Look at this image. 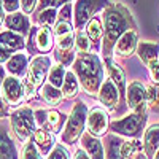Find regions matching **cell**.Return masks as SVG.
Segmentation results:
<instances>
[{
  "label": "cell",
  "mask_w": 159,
  "mask_h": 159,
  "mask_svg": "<svg viewBox=\"0 0 159 159\" xmlns=\"http://www.w3.org/2000/svg\"><path fill=\"white\" fill-rule=\"evenodd\" d=\"M102 25H103V38H102V56L113 57V48L123 34L130 29L137 30V24L134 16L127 7L123 3H110L102 11Z\"/></svg>",
  "instance_id": "6da1fadb"
},
{
  "label": "cell",
  "mask_w": 159,
  "mask_h": 159,
  "mask_svg": "<svg viewBox=\"0 0 159 159\" xmlns=\"http://www.w3.org/2000/svg\"><path fill=\"white\" fill-rule=\"evenodd\" d=\"M72 70L76 75L80 86L89 97H97V92L105 80L103 62L96 52H81L76 54Z\"/></svg>",
  "instance_id": "7a4b0ae2"
},
{
  "label": "cell",
  "mask_w": 159,
  "mask_h": 159,
  "mask_svg": "<svg viewBox=\"0 0 159 159\" xmlns=\"http://www.w3.org/2000/svg\"><path fill=\"white\" fill-rule=\"evenodd\" d=\"M88 105L83 100L75 102V105L70 110V115L67 116V123H65L62 132H61V143L65 147H73L80 142L86 132V118H88Z\"/></svg>",
  "instance_id": "3957f363"
},
{
  "label": "cell",
  "mask_w": 159,
  "mask_h": 159,
  "mask_svg": "<svg viewBox=\"0 0 159 159\" xmlns=\"http://www.w3.org/2000/svg\"><path fill=\"white\" fill-rule=\"evenodd\" d=\"M147 113H135L130 111L129 115L110 121V132L116 134L119 137H127V139H140L143 135L145 126H147Z\"/></svg>",
  "instance_id": "277c9868"
},
{
  "label": "cell",
  "mask_w": 159,
  "mask_h": 159,
  "mask_svg": "<svg viewBox=\"0 0 159 159\" xmlns=\"http://www.w3.org/2000/svg\"><path fill=\"white\" fill-rule=\"evenodd\" d=\"M10 126L15 137L21 143H27L37 129L34 110L30 107H18L10 115Z\"/></svg>",
  "instance_id": "5b68a950"
},
{
  "label": "cell",
  "mask_w": 159,
  "mask_h": 159,
  "mask_svg": "<svg viewBox=\"0 0 159 159\" xmlns=\"http://www.w3.org/2000/svg\"><path fill=\"white\" fill-rule=\"evenodd\" d=\"M110 5L108 0H75L73 3V27L75 30L84 29V25L97 13L103 11Z\"/></svg>",
  "instance_id": "8992f818"
},
{
  "label": "cell",
  "mask_w": 159,
  "mask_h": 159,
  "mask_svg": "<svg viewBox=\"0 0 159 159\" xmlns=\"http://www.w3.org/2000/svg\"><path fill=\"white\" fill-rule=\"evenodd\" d=\"M25 49L29 51V54H34L35 51H38L40 54H49L54 49L52 29L46 25H32L25 42Z\"/></svg>",
  "instance_id": "52a82bcc"
},
{
  "label": "cell",
  "mask_w": 159,
  "mask_h": 159,
  "mask_svg": "<svg viewBox=\"0 0 159 159\" xmlns=\"http://www.w3.org/2000/svg\"><path fill=\"white\" fill-rule=\"evenodd\" d=\"M51 57L48 54H38L34 56L29 62V69H27V75L25 78L38 89L45 84V81L48 80V73L51 70Z\"/></svg>",
  "instance_id": "ba28073f"
},
{
  "label": "cell",
  "mask_w": 159,
  "mask_h": 159,
  "mask_svg": "<svg viewBox=\"0 0 159 159\" xmlns=\"http://www.w3.org/2000/svg\"><path fill=\"white\" fill-rule=\"evenodd\" d=\"M126 107L135 113H147L148 110V91L140 81H132L126 88Z\"/></svg>",
  "instance_id": "9c48e42d"
},
{
  "label": "cell",
  "mask_w": 159,
  "mask_h": 159,
  "mask_svg": "<svg viewBox=\"0 0 159 159\" xmlns=\"http://www.w3.org/2000/svg\"><path fill=\"white\" fill-rule=\"evenodd\" d=\"M34 116H35V121H37V126L42 127L51 134H59L62 132L65 123H67V115H64L54 108L51 110H35L34 111Z\"/></svg>",
  "instance_id": "30bf717a"
},
{
  "label": "cell",
  "mask_w": 159,
  "mask_h": 159,
  "mask_svg": "<svg viewBox=\"0 0 159 159\" xmlns=\"http://www.w3.org/2000/svg\"><path fill=\"white\" fill-rule=\"evenodd\" d=\"M110 130V116L108 111L102 107H94L88 111L86 118V132L97 139L105 137Z\"/></svg>",
  "instance_id": "8fae6325"
},
{
  "label": "cell",
  "mask_w": 159,
  "mask_h": 159,
  "mask_svg": "<svg viewBox=\"0 0 159 159\" xmlns=\"http://www.w3.org/2000/svg\"><path fill=\"white\" fill-rule=\"evenodd\" d=\"M2 97L10 107H21L24 102V88H22V80L16 76H7L2 84Z\"/></svg>",
  "instance_id": "7c38bea8"
},
{
  "label": "cell",
  "mask_w": 159,
  "mask_h": 159,
  "mask_svg": "<svg viewBox=\"0 0 159 159\" xmlns=\"http://www.w3.org/2000/svg\"><path fill=\"white\" fill-rule=\"evenodd\" d=\"M137 45H139V34L135 29H130L119 37L113 48V56L116 59H127L135 54Z\"/></svg>",
  "instance_id": "4fadbf2b"
},
{
  "label": "cell",
  "mask_w": 159,
  "mask_h": 159,
  "mask_svg": "<svg viewBox=\"0 0 159 159\" xmlns=\"http://www.w3.org/2000/svg\"><path fill=\"white\" fill-rule=\"evenodd\" d=\"M97 99L107 111H115L116 105H119V91L110 78L103 80V83L97 92Z\"/></svg>",
  "instance_id": "5bb4252c"
},
{
  "label": "cell",
  "mask_w": 159,
  "mask_h": 159,
  "mask_svg": "<svg viewBox=\"0 0 159 159\" xmlns=\"http://www.w3.org/2000/svg\"><path fill=\"white\" fill-rule=\"evenodd\" d=\"M103 67L108 72V78L116 84L119 91V102L126 100V73L113 57H103Z\"/></svg>",
  "instance_id": "9a60e30c"
},
{
  "label": "cell",
  "mask_w": 159,
  "mask_h": 159,
  "mask_svg": "<svg viewBox=\"0 0 159 159\" xmlns=\"http://www.w3.org/2000/svg\"><path fill=\"white\" fill-rule=\"evenodd\" d=\"M3 24H5L7 30L19 34L24 38L29 37V32H30V27H32L27 15H24L22 11H16V13H10V15H7Z\"/></svg>",
  "instance_id": "2e32d148"
},
{
  "label": "cell",
  "mask_w": 159,
  "mask_h": 159,
  "mask_svg": "<svg viewBox=\"0 0 159 159\" xmlns=\"http://www.w3.org/2000/svg\"><path fill=\"white\" fill-rule=\"evenodd\" d=\"M5 69L11 76H16L19 80L25 78L27 75V69H29V56L24 54V52H16V54H11V57L7 61Z\"/></svg>",
  "instance_id": "e0dca14e"
},
{
  "label": "cell",
  "mask_w": 159,
  "mask_h": 159,
  "mask_svg": "<svg viewBox=\"0 0 159 159\" xmlns=\"http://www.w3.org/2000/svg\"><path fill=\"white\" fill-rule=\"evenodd\" d=\"M34 142V145L37 147L38 153L42 154V156H48L49 151L54 148V143H56V135L54 134H51V132L42 129V127H38L35 129L34 132V135L30 139Z\"/></svg>",
  "instance_id": "ac0fdd59"
},
{
  "label": "cell",
  "mask_w": 159,
  "mask_h": 159,
  "mask_svg": "<svg viewBox=\"0 0 159 159\" xmlns=\"http://www.w3.org/2000/svg\"><path fill=\"white\" fill-rule=\"evenodd\" d=\"M143 154L147 156V159H153L156 151L159 150V123L151 124L143 134Z\"/></svg>",
  "instance_id": "d6986e66"
},
{
  "label": "cell",
  "mask_w": 159,
  "mask_h": 159,
  "mask_svg": "<svg viewBox=\"0 0 159 159\" xmlns=\"http://www.w3.org/2000/svg\"><path fill=\"white\" fill-rule=\"evenodd\" d=\"M0 159H19L16 143L2 123H0Z\"/></svg>",
  "instance_id": "ffe728a7"
},
{
  "label": "cell",
  "mask_w": 159,
  "mask_h": 159,
  "mask_svg": "<svg viewBox=\"0 0 159 159\" xmlns=\"http://www.w3.org/2000/svg\"><path fill=\"white\" fill-rule=\"evenodd\" d=\"M80 140H81V148H84V151L89 154L91 159H105L103 143L97 137L91 135L89 132H84Z\"/></svg>",
  "instance_id": "44dd1931"
},
{
  "label": "cell",
  "mask_w": 159,
  "mask_h": 159,
  "mask_svg": "<svg viewBox=\"0 0 159 159\" xmlns=\"http://www.w3.org/2000/svg\"><path fill=\"white\" fill-rule=\"evenodd\" d=\"M0 46L11 52L22 51L25 49V38L11 30H3V32H0Z\"/></svg>",
  "instance_id": "7402d4cb"
},
{
  "label": "cell",
  "mask_w": 159,
  "mask_h": 159,
  "mask_svg": "<svg viewBox=\"0 0 159 159\" xmlns=\"http://www.w3.org/2000/svg\"><path fill=\"white\" fill-rule=\"evenodd\" d=\"M135 52H137L139 59L145 65H148V64L159 59V43H156V42H139Z\"/></svg>",
  "instance_id": "603a6c76"
},
{
  "label": "cell",
  "mask_w": 159,
  "mask_h": 159,
  "mask_svg": "<svg viewBox=\"0 0 159 159\" xmlns=\"http://www.w3.org/2000/svg\"><path fill=\"white\" fill-rule=\"evenodd\" d=\"M121 143L123 139L116 134H107L105 135V159H124L121 154Z\"/></svg>",
  "instance_id": "cb8c5ba5"
},
{
  "label": "cell",
  "mask_w": 159,
  "mask_h": 159,
  "mask_svg": "<svg viewBox=\"0 0 159 159\" xmlns=\"http://www.w3.org/2000/svg\"><path fill=\"white\" fill-rule=\"evenodd\" d=\"M40 97H42V100L46 105H49V107H56V105H59L64 99L62 91L59 88H54L49 83H45L40 88Z\"/></svg>",
  "instance_id": "d4e9b609"
},
{
  "label": "cell",
  "mask_w": 159,
  "mask_h": 159,
  "mask_svg": "<svg viewBox=\"0 0 159 159\" xmlns=\"http://www.w3.org/2000/svg\"><path fill=\"white\" fill-rule=\"evenodd\" d=\"M84 32L89 37L91 43L94 46H99L102 43V38H103V25H102V19L100 18H92L86 25H84Z\"/></svg>",
  "instance_id": "484cf974"
},
{
  "label": "cell",
  "mask_w": 159,
  "mask_h": 159,
  "mask_svg": "<svg viewBox=\"0 0 159 159\" xmlns=\"http://www.w3.org/2000/svg\"><path fill=\"white\" fill-rule=\"evenodd\" d=\"M61 91H62L64 99H67V100L75 99V97L78 96V92H80V81H78L76 75L73 73V70H67Z\"/></svg>",
  "instance_id": "4316f807"
},
{
  "label": "cell",
  "mask_w": 159,
  "mask_h": 159,
  "mask_svg": "<svg viewBox=\"0 0 159 159\" xmlns=\"http://www.w3.org/2000/svg\"><path fill=\"white\" fill-rule=\"evenodd\" d=\"M35 22L38 25H46V27H54L57 22V8H45L42 11H37Z\"/></svg>",
  "instance_id": "83f0119b"
},
{
  "label": "cell",
  "mask_w": 159,
  "mask_h": 159,
  "mask_svg": "<svg viewBox=\"0 0 159 159\" xmlns=\"http://www.w3.org/2000/svg\"><path fill=\"white\" fill-rule=\"evenodd\" d=\"M65 73H67V69L64 67V65L57 64L54 67H51L49 73H48V83L52 84L54 88H62L64 84V80H65Z\"/></svg>",
  "instance_id": "f1b7e54d"
},
{
  "label": "cell",
  "mask_w": 159,
  "mask_h": 159,
  "mask_svg": "<svg viewBox=\"0 0 159 159\" xmlns=\"http://www.w3.org/2000/svg\"><path fill=\"white\" fill-rule=\"evenodd\" d=\"M91 48H92V43H91L89 37L86 35L84 29L75 30V51L78 54H81V52H91Z\"/></svg>",
  "instance_id": "f546056e"
},
{
  "label": "cell",
  "mask_w": 159,
  "mask_h": 159,
  "mask_svg": "<svg viewBox=\"0 0 159 159\" xmlns=\"http://www.w3.org/2000/svg\"><path fill=\"white\" fill-rule=\"evenodd\" d=\"M148 91V108L159 113V84H151L147 88Z\"/></svg>",
  "instance_id": "4dcf8cb0"
},
{
  "label": "cell",
  "mask_w": 159,
  "mask_h": 159,
  "mask_svg": "<svg viewBox=\"0 0 159 159\" xmlns=\"http://www.w3.org/2000/svg\"><path fill=\"white\" fill-rule=\"evenodd\" d=\"M19 159H43V157H42V154L38 153V150H37V147L34 145V142L29 140L27 143H24Z\"/></svg>",
  "instance_id": "1f68e13d"
},
{
  "label": "cell",
  "mask_w": 159,
  "mask_h": 159,
  "mask_svg": "<svg viewBox=\"0 0 159 159\" xmlns=\"http://www.w3.org/2000/svg\"><path fill=\"white\" fill-rule=\"evenodd\" d=\"M46 159H72L70 153H69V148L62 143H56L54 148H52L48 154Z\"/></svg>",
  "instance_id": "d6a6232c"
},
{
  "label": "cell",
  "mask_w": 159,
  "mask_h": 159,
  "mask_svg": "<svg viewBox=\"0 0 159 159\" xmlns=\"http://www.w3.org/2000/svg\"><path fill=\"white\" fill-rule=\"evenodd\" d=\"M72 0H38V7L37 10L42 11L45 8H61L65 3H70Z\"/></svg>",
  "instance_id": "836d02e7"
},
{
  "label": "cell",
  "mask_w": 159,
  "mask_h": 159,
  "mask_svg": "<svg viewBox=\"0 0 159 159\" xmlns=\"http://www.w3.org/2000/svg\"><path fill=\"white\" fill-rule=\"evenodd\" d=\"M22 88H24V99L25 100H34L37 97V88L29 81L27 78H22Z\"/></svg>",
  "instance_id": "e575fe53"
},
{
  "label": "cell",
  "mask_w": 159,
  "mask_h": 159,
  "mask_svg": "<svg viewBox=\"0 0 159 159\" xmlns=\"http://www.w3.org/2000/svg\"><path fill=\"white\" fill-rule=\"evenodd\" d=\"M73 19V5L65 3L57 11V21H72Z\"/></svg>",
  "instance_id": "d590c367"
},
{
  "label": "cell",
  "mask_w": 159,
  "mask_h": 159,
  "mask_svg": "<svg viewBox=\"0 0 159 159\" xmlns=\"http://www.w3.org/2000/svg\"><path fill=\"white\" fill-rule=\"evenodd\" d=\"M21 2V11L24 15H32L38 7V0H19Z\"/></svg>",
  "instance_id": "8d00e7d4"
},
{
  "label": "cell",
  "mask_w": 159,
  "mask_h": 159,
  "mask_svg": "<svg viewBox=\"0 0 159 159\" xmlns=\"http://www.w3.org/2000/svg\"><path fill=\"white\" fill-rule=\"evenodd\" d=\"M0 3H2V7H3V10L8 13H16V11H19L21 10V2L19 0H0Z\"/></svg>",
  "instance_id": "74e56055"
},
{
  "label": "cell",
  "mask_w": 159,
  "mask_h": 159,
  "mask_svg": "<svg viewBox=\"0 0 159 159\" xmlns=\"http://www.w3.org/2000/svg\"><path fill=\"white\" fill-rule=\"evenodd\" d=\"M147 69H148V73H150V78H151L153 84H159V59L148 64Z\"/></svg>",
  "instance_id": "f35d334b"
},
{
  "label": "cell",
  "mask_w": 159,
  "mask_h": 159,
  "mask_svg": "<svg viewBox=\"0 0 159 159\" xmlns=\"http://www.w3.org/2000/svg\"><path fill=\"white\" fill-rule=\"evenodd\" d=\"M10 115V105L5 102L3 97H0V119H5Z\"/></svg>",
  "instance_id": "ab89813d"
},
{
  "label": "cell",
  "mask_w": 159,
  "mask_h": 159,
  "mask_svg": "<svg viewBox=\"0 0 159 159\" xmlns=\"http://www.w3.org/2000/svg\"><path fill=\"white\" fill-rule=\"evenodd\" d=\"M11 54H13L11 51H8V49H5V48L0 46V65H2V64H7V61L11 57Z\"/></svg>",
  "instance_id": "60d3db41"
},
{
  "label": "cell",
  "mask_w": 159,
  "mask_h": 159,
  "mask_svg": "<svg viewBox=\"0 0 159 159\" xmlns=\"http://www.w3.org/2000/svg\"><path fill=\"white\" fill-rule=\"evenodd\" d=\"M72 159H91L89 154L84 151V148H78L75 153H73V157Z\"/></svg>",
  "instance_id": "b9f144b4"
},
{
  "label": "cell",
  "mask_w": 159,
  "mask_h": 159,
  "mask_svg": "<svg viewBox=\"0 0 159 159\" xmlns=\"http://www.w3.org/2000/svg\"><path fill=\"white\" fill-rule=\"evenodd\" d=\"M5 78H7V69L0 65V89H2V84L5 81Z\"/></svg>",
  "instance_id": "7bdbcfd3"
},
{
  "label": "cell",
  "mask_w": 159,
  "mask_h": 159,
  "mask_svg": "<svg viewBox=\"0 0 159 159\" xmlns=\"http://www.w3.org/2000/svg\"><path fill=\"white\" fill-rule=\"evenodd\" d=\"M5 10H3V7H2V3H0V27L3 25V21H5Z\"/></svg>",
  "instance_id": "ee69618b"
},
{
  "label": "cell",
  "mask_w": 159,
  "mask_h": 159,
  "mask_svg": "<svg viewBox=\"0 0 159 159\" xmlns=\"http://www.w3.org/2000/svg\"><path fill=\"white\" fill-rule=\"evenodd\" d=\"M134 159H147V156H145V154H143V151H142V153H139Z\"/></svg>",
  "instance_id": "f6af8a7d"
},
{
  "label": "cell",
  "mask_w": 159,
  "mask_h": 159,
  "mask_svg": "<svg viewBox=\"0 0 159 159\" xmlns=\"http://www.w3.org/2000/svg\"><path fill=\"white\" fill-rule=\"evenodd\" d=\"M153 159H159V150H157V151H156V154H154V156H153Z\"/></svg>",
  "instance_id": "bcb514c9"
}]
</instances>
